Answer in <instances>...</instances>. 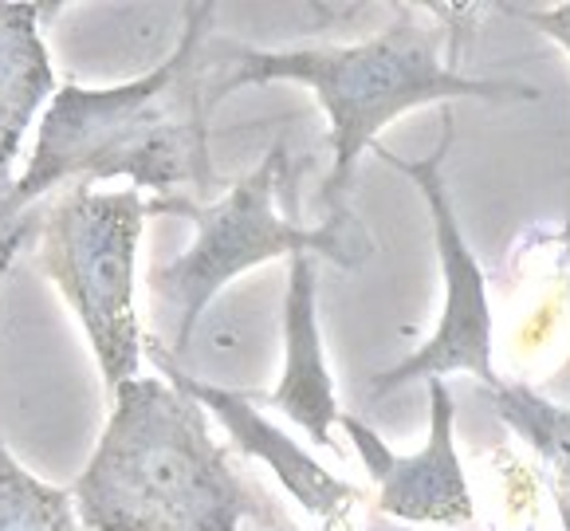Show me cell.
Listing matches in <instances>:
<instances>
[{
  "label": "cell",
  "mask_w": 570,
  "mask_h": 531,
  "mask_svg": "<svg viewBox=\"0 0 570 531\" xmlns=\"http://www.w3.org/2000/svg\"><path fill=\"white\" fill-rule=\"evenodd\" d=\"M476 4H394L390 24L358 43L261 51L233 40H209V99L256 83H299L315 91L331 122V169L320 197L323 209H346L354 166L377 146V135L429 102L488 99L535 102L539 91L508 79H472L461 71L464 20Z\"/></svg>",
  "instance_id": "6da1fadb"
},
{
  "label": "cell",
  "mask_w": 570,
  "mask_h": 531,
  "mask_svg": "<svg viewBox=\"0 0 570 531\" xmlns=\"http://www.w3.org/2000/svg\"><path fill=\"white\" fill-rule=\"evenodd\" d=\"M181 32L158 68L118 87L63 83L43 107L24 174L12 181L24 205L56 186L130 177L158 197H202L217 186L209 154V40L220 4H177Z\"/></svg>",
  "instance_id": "7a4b0ae2"
},
{
  "label": "cell",
  "mask_w": 570,
  "mask_h": 531,
  "mask_svg": "<svg viewBox=\"0 0 570 531\" xmlns=\"http://www.w3.org/2000/svg\"><path fill=\"white\" fill-rule=\"evenodd\" d=\"M71 496L83 531H299L236 469L209 413L166 378H130L110 394Z\"/></svg>",
  "instance_id": "3957f363"
},
{
  "label": "cell",
  "mask_w": 570,
  "mask_h": 531,
  "mask_svg": "<svg viewBox=\"0 0 570 531\" xmlns=\"http://www.w3.org/2000/svg\"><path fill=\"white\" fill-rule=\"evenodd\" d=\"M295 161L287 142L279 138L261 166L248 177H240L225 197L194 201V197H154L146 201L150 217H185L194 220V245L181 256L158 264L150 272V292H158L161 304L174 307V346L181 354L194 343L202 315L217 299L225 284L252 272L256 264L279 260V256H323L338 268H362L374 256V240L362 228V220L351 209L327 213L323 225H303L295 213H279V201L292 197Z\"/></svg>",
  "instance_id": "277c9868"
},
{
  "label": "cell",
  "mask_w": 570,
  "mask_h": 531,
  "mask_svg": "<svg viewBox=\"0 0 570 531\" xmlns=\"http://www.w3.org/2000/svg\"><path fill=\"white\" fill-rule=\"evenodd\" d=\"M146 197L138 189L102 194L79 181L48 205L36 256L51 284L79 315L107 390L138 378L142 327L135 312V260L142 240Z\"/></svg>",
  "instance_id": "5b68a950"
},
{
  "label": "cell",
  "mask_w": 570,
  "mask_h": 531,
  "mask_svg": "<svg viewBox=\"0 0 570 531\" xmlns=\"http://www.w3.org/2000/svg\"><path fill=\"white\" fill-rule=\"evenodd\" d=\"M441 142L429 158H402V154L386 150V146H374V154L382 161H390L394 169H402L413 186L421 189L429 205V217H433V240L436 256H441V279H445V307H441V319L429 343H421L413 354H405L402 363L390 366V371H377L370 378V397H386L394 390L410 386L417 378H445V374H472V378L484 382V390L500 386V374H495L492 358V304H488V279L480 268L476 253L469 248L461 233V220H456L453 197L445 186V154L453 146V110L445 107L441 115Z\"/></svg>",
  "instance_id": "8992f818"
},
{
  "label": "cell",
  "mask_w": 570,
  "mask_h": 531,
  "mask_svg": "<svg viewBox=\"0 0 570 531\" xmlns=\"http://www.w3.org/2000/svg\"><path fill=\"white\" fill-rule=\"evenodd\" d=\"M453 390L445 378H429V441L417 453H394L366 422L354 413H338L351 445L358 449L370 481L377 484V512L405 523H433V528H464L472 523L469 476L453 437Z\"/></svg>",
  "instance_id": "52a82bcc"
},
{
  "label": "cell",
  "mask_w": 570,
  "mask_h": 531,
  "mask_svg": "<svg viewBox=\"0 0 570 531\" xmlns=\"http://www.w3.org/2000/svg\"><path fill=\"white\" fill-rule=\"evenodd\" d=\"M142 354H150V363L161 371V378L174 382L177 390H185L205 413H213V417L225 425L228 437L236 441V449H240L244 456H256V461L268 464V469L276 472V481L292 492L303 512H311L315 520L343 523L346 512L362 500V492L354 489V484L338 481L335 472L323 469V464L315 461L307 449L295 445L279 425H272L268 417L256 410V397L252 394L194 378L189 371H181L174 351H169L158 335L142 338Z\"/></svg>",
  "instance_id": "ba28073f"
},
{
  "label": "cell",
  "mask_w": 570,
  "mask_h": 531,
  "mask_svg": "<svg viewBox=\"0 0 570 531\" xmlns=\"http://www.w3.org/2000/svg\"><path fill=\"white\" fill-rule=\"evenodd\" d=\"M292 417L315 445L331 449V425H338V397L323 358L320 312H315V256L299 253L287 260L284 295V374L272 394H252Z\"/></svg>",
  "instance_id": "9c48e42d"
},
{
  "label": "cell",
  "mask_w": 570,
  "mask_h": 531,
  "mask_svg": "<svg viewBox=\"0 0 570 531\" xmlns=\"http://www.w3.org/2000/svg\"><path fill=\"white\" fill-rule=\"evenodd\" d=\"M56 4L36 0H0V174L12 177L17 154L40 107H48L56 87L48 43L40 20Z\"/></svg>",
  "instance_id": "30bf717a"
},
{
  "label": "cell",
  "mask_w": 570,
  "mask_h": 531,
  "mask_svg": "<svg viewBox=\"0 0 570 531\" xmlns=\"http://www.w3.org/2000/svg\"><path fill=\"white\" fill-rule=\"evenodd\" d=\"M500 422L528 441L547 476V492L554 500L562 531H570V405H559L531 390L528 382H500L488 390Z\"/></svg>",
  "instance_id": "8fae6325"
},
{
  "label": "cell",
  "mask_w": 570,
  "mask_h": 531,
  "mask_svg": "<svg viewBox=\"0 0 570 531\" xmlns=\"http://www.w3.org/2000/svg\"><path fill=\"white\" fill-rule=\"evenodd\" d=\"M0 531H83L71 489L43 484L0 441Z\"/></svg>",
  "instance_id": "7c38bea8"
},
{
  "label": "cell",
  "mask_w": 570,
  "mask_h": 531,
  "mask_svg": "<svg viewBox=\"0 0 570 531\" xmlns=\"http://www.w3.org/2000/svg\"><path fill=\"white\" fill-rule=\"evenodd\" d=\"M43 213H48V205H24L17 197L12 177L0 174V284L9 276L12 260L40 236Z\"/></svg>",
  "instance_id": "4fadbf2b"
},
{
  "label": "cell",
  "mask_w": 570,
  "mask_h": 531,
  "mask_svg": "<svg viewBox=\"0 0 570 531\" xmlns=\"http://www.w3.org/2000/svg\"><path fill=\"white\" fill-rule=\"evenodd\" d=\"M492 9H500V12H508V17L523 20V24L539 28L547 40H554L570 56V0L559 4V9H547V12L543 9H515V4H492Z\"/></svg>",
  "instance_id": "5bb4252c"
},
{
  "label": "cell",
  "mask_w": 570,
  "mask_h": 531,
  "mask_svg": "<svg viewBox=\"0 0 570 531\" xmlns=\"http://www.w3.org/2000/svg\"><path fill=\"white\" fill-rule=\"evenodd\" d=\"M252 531H261V528H252Z\"/></svg>",
  "instance_id": "9a60e30c"
}]
</instances>
